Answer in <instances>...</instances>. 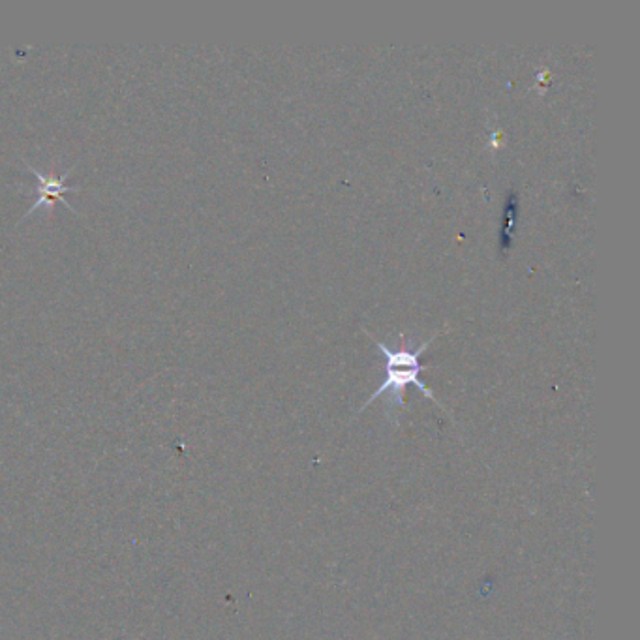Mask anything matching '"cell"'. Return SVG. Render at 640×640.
I'll return each instance as SVG.
<instances>
[{"mask_svg": "<svg viewBox=\"0 0 640 640\" xmlns=\"http://www.w3.org/2000/svg\"><path fill=\"white\" fill-rule=\"evenodd\" d=\"M27 169L38 179V184L34 186V192L38 194V199L32 203L31 209L25 214V218L31 216L32 213H36L42 205L49 207L53 201H61L66 209H70L72 213L76 214L74 207L64 199L66 192H79V190H81V186H72V184L66 183V179H68V175H70L72 169L64 171L62 175H53V173H47L46 175V173L32 168L29 164H27Z\"/></svg>", "mask_w": 640, "mask_h": 640, "instance_id": "cell-2", "label": "cell"}, {"mask_svg": "<svg viewBox=\"0 0 640 640\" xmlns=\"http://www.w3.org/2000/svg\"><path fill=\"white\" fill-rule=\"evenodd\" d=\"M436 335L427 340L421 346H400L398 350H391L389 346L376 342L378 350H380L383 359H385V378L381 381L378 391H374V395L366 400L363 410L366 406H370V402L378 400L383 395H389V408L391 410H400L404 406V393L408 389V385H415L425 397L434 400L438 404L436 397L432 395V391L428 389L423 381L419 380L421 370H425V365L421 363V355L427 351L428 346L432 344V340Z\"/></svg>", "mask_w": 640, "mask_h": 640, "instance_id": "cell-1", "label": "cell"}]
</instances>
